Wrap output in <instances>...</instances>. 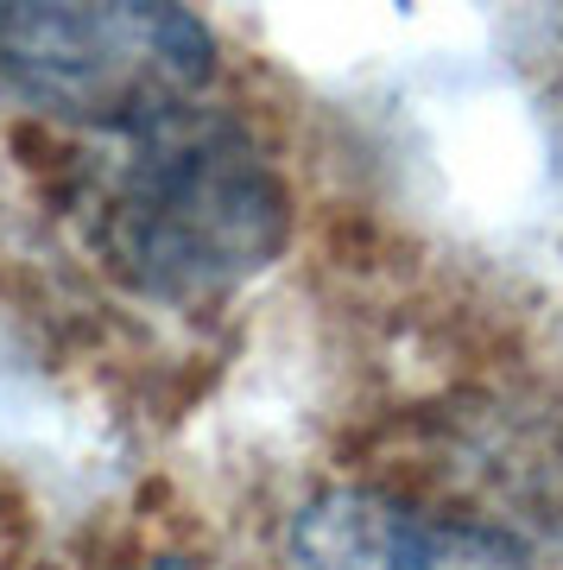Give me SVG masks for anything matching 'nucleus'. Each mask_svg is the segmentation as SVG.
I'll return each instance as SVG.
<instances>
[{"mask_svg":"<svg viewBox=\"0 0 563 570\" xmlns=\"http://www.w3.org/2000/svg\"><path fill=\"white\" fill-rule=\"evenodd\" d=\"M279 546L285 570H539L513 532L374 482H336L298 501Z\"/></svg>","mask_w":563,"mask_h":570,"instance_id":"7ed1b4c3","label":"nucleus"},{"mask_svg":"<svg viewBox=\"0 0 563 570\" xmlns=\"http://www.w3.org/2000/svg\"><path fill=\"white\" fill-rule=\"evenodd\" d=\"M0 77L63 121L146 134L190 115L216 39L184 7H0Z\"/></svg>","mask_w":563,"mask_h":570,"instance_id":"f03ea898","label":"nucleus"},{"mask_svg":"<svg viewBox=\"0 0 563 570\" xmlns=\"http://www.w3.org/2000/svg\"><path fill=\"white\" fill-rule=\"evenodd\" d=\"M292 197L247 127L178 115L134 134V159L101 204V247L152 298H216L279 261Z\"/></svg>","mask_w":563,"mask_h":570,"instance_id":"f257e3e1","label":"nucleus"}]
</instances>
